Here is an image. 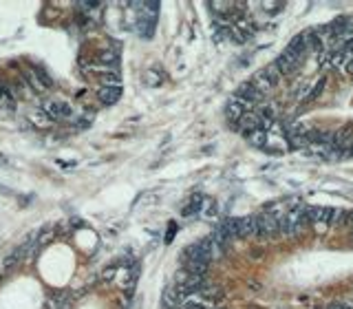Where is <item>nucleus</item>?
Returning <instances> with one entry per match:
<instances>
[{
	"mask_svg": "<svg viewBox=\"0 0 353 309\" xmlns=\"http://www.w3.org/2000/svg\"><path fill=\"white\" fill-rule=\"evenodd\" d=\"M95 62L100 66H113V69H117L119 64V53L113 51V49H106V51H100L95 58Z\"/></svg>",
	"mask_w": 353,
	"mask_h": 309,
	"instance_id": "10",
	"label": "nucleus"
},
{
	"mask_svg": "<svg viewBox=\"0 0 353 309\" xmlns=\"http://www.w3.org/2000/svg\"><path fill=\"white\" fill-rule=\"evenodd\" d=\"M100 80H102V86H121V75H119V71L115 69V71H102L100 73Z\"/></svg>",
	"mask_w": 353,
	"mask_h": 309,
	"instance_id": "12",
	"label": "nucleus"
},
{
	"mask_svg": "<svg viewBox=\"0 0 353 309\" xmlns=\"http://www.w3.org/2000/svg\"><path fill=\"white\" fill-rule=\"evenodd\" d=\"M53 236H56V230H42V234H38V247H45L47 243H51Z\"/></svg>",
	"mask_w": 353,
	"mask_h": 309,
	"instance_id": "18",
	"label": "nucleus"
},
{
	"mask_svg": "<svg viewBox=\"0 0 353 309\" xmlns=\"http://www.w3.org/2000/svg\"><path fill=\"white\" fill-rule=\"evenodd\" d=\"M325 77H322V80H318V84H316V86H314V93H309V100H316V98H318V95L322 93V89H325Z\"/></svg>",
	"mask_w": 353,
	"mask_h": 309,
	"instance_id": "21",
	"label": "nucleus"
},
{
	"mask_svg": "<svg viewBox=\"0 0 353 309\" xmlns=\"http://www.w3.org/2000/svg\"><path fill=\"white\" fill-rule=\"evenodd\" d=\"M174 223H170V228H168V236H166V241H168V243H170V241H172V236H174Z\"/></svg>",
	"mask_w": 353,
	"mask_h": 309,
	"instance_id": "26",
	"label": "nucleus"
},
{
	"mask_svg": "<svg viewBox=\"0 0 353 309\" xmlns=\"http://www.w3.org/2000/svg\"><path fill=\"white\" fill-rule=\"evenodd\" d=\"M265 128H267L265 122L260 119V115L254 113V111L245 113V115H243V117L239 119V130L245 133V135H252L254 130H265Z\"/></svg>",
	"mask_w": 353,
	"mask_h": 309,
	"instance_id": "3",
	"label": "nucleus"
},
{
	"mask_svg": "<svg viewBox=\"0 0 353 309\" xmlns=\"http://www.w3.org/2000/svg\"><path fill=\"white\" fill-rule=\"evenodd\" d=\"M340 53H342V56L346 58V56H353V38H349L342 45V49H340Z\"/></svg>",
	"mask_w": 353,
	"mask_h": 309,
	"instance_id": "22",
	"label": "nucleus"
},
{
	"mask_svg": "<svg viewBox=\"0 0 353 309\" xmlns=\"http://www.w3.org/2000/svg\"><path fill=\"white\" fill-rule=\"evenodd\" d=\"M263 75L267 77V80H270L272 86H276V84L281 82V77H283L281 73H278V69H276L274 64H272V66H267V69H263Z\"/></svg>",
	"mask_w": 353,
	"mask_h": 309,
	"instance_id": "16",
	"label": "nucleus"
},
{
	"mask_svg": "<svg viewBox=\"0 0 353 309\" xmlns=\"http://www.w3.org/2000/svg\"><path fill=\"white\" fill-rule=\"evenodd\" d=\"M281 214H274V212H263L260 216H256L254 223V236L260 241L274 239V236L281 234Z\"/></svg>",
	"mask_w": 353,
	"mask_h": 309,
	"instance_id": "1",
	"label": "nucleus"
},
{
	"mask_svg": "<svg viewBox=\"0 0 353 309\" xmlns=\"http://www.w3.org/2000/svg\"><path fill=\"white\" fill-rule=\"evenodd\" d=\"M144 80H146L148 86H159V84L163 82V75L159 73V69H150V71H146Z\"/></svg>",
	"mask_w": 353,
	"mask_h": 309,
	"instance_id": "14",
	"label": "nucleus"
},
{
	"mask_svg": "<svg viewBox=\"0 0 353 309\" xmlns=\"http://www.w3.org/2000/svg\"><path fill=\"white\" fill-rule=\"evenodd\" d=\"M181 309H205V307L201 305V302H184Z\"/></svg>",
	"mask_w": 353,
	"mask_h": 309,
	"instance_id": "25",
	"label": "nucleus"
},
{
	"mask_svg": "<svg viewBox=\"0 0 353 309\" xmlns=\"http://www.w3.org/2000/svg\"><path fill=\"white\" fill-rule=\"evenodd\" d=\"M33 73H35V77H38V80H40V84H42V86H45V89H51V86H53V80H51V77L47 75V71H42V69H35Z\"/></svg>",
	"mask_w": 353,
	"mask_h": 309,
	"instance_id": "19",
	"label": "nucleus"
},
{
	"mask_svg": "<svg viewBox=\"0 0 353 309\" xmlns=\"http://www.w3.org/2000/svg\"><path fill=\"white\" fill-rule=\"evenodd\" d=\"M121 98V86H102L100 91H97V100L102 102V104L111 106L115 104Z\"/></svg>",
	"mask_w": 353,
	"mask_h": 309,
	"instance_id": "8",
	"label": "nucleus"
},
{
	"mask_svg": "<svg viewBox=\"0 0 353 309\" xmlns=\"http://www.w3.org/2000/svg\"><path fill=\"white\" fill-rule=\"evenodd\" d=\"M344 226H351L353 228V212H346V223Z\"/></svg>",
	"mask_w": 353,
	"mask_h": 309,
	"instance_id": "28",
	"label": "nucleus"
},
{
	"mask_svg": "<svg viewBox=\"0 0 353 309\" xmlns=\"http://www.w3.org/2000/svg\"><path fill=\"white\" fill-rule=\"evenodd\" d=\"M27 252H29V247H24V245L16 247V250L3 260V270H16L18 265H22V260H24V256H27Z\"/></svg>",
	"mask_w": 353,
	"mask_h": 309,
	"instance_id": "9",
	"label": "nucleus"
},
{
	"mask_svg": "<svg viewBox=\"0 0 353 309\" xmlns=\"http://www.w3.org/2000/svg\"><path fill=\"white\" fill-rule=\"evenodd\" d=\"M201 296H203V298L205 300H216L218 298V296H221V289H218V287H214V285H205V287L203 289H201Z\"/></svg>",
	"mask_w": 353,
	"mask_h": 309,
	"instance_id": "17",
	"label": "nucleus"
},
{
	"mask_svg": "<svg viewBox=\"0 0 353 309\" xmlns=\"http://www.w3.org/2000/svg\"><path fill=\"white\" fill-rule=\"evenodd\" d=\"M346 73H349V75L353 77V58L349 60V62H346Z\"/></svg>",
	"mask_w": 353,
	"mask_h": 309,
	"instance_id": "27",
	"label": "nucleus"
},
{
	"mask_svg": "<svg viewBox=\"0 0 353 309\" xmlns=\"http://www.w3.org/2000/svg\"><path fill=\"white\" fill-rule=\"evenodd\" d=\"M247 137L254 146H265V130H254L252 135H247Z\"/></svg>",
	"mask_w": 353,
	"mask_h": 309,
	"instance_id": "20",
	"label": "nucleus"
},
{
	"mask_svg": "<svg viewBox=\"0 0 353 309\" xmlns=\"http://www.w3.org/2000/svg\"><path fill=\"white\" fill-rule=\"evenodd\" d=\"M115 274H117V265H111V268H106V270H104L102 278H104V281H113Z\"/></svg>",
	"mask_w": 353,
	"mask_h": 309,
	"instance_id": "23",
	"label": "nucleus"
},
{
	"mask_svg": "<svg viewBox=\"0 0 353 309\" xmlns=\"http://www.w3.org/2000/svg\"><path fill=\"white\" fill-rule=\"evenodd\" d=\"M331 146L338 150L340 155H344L346 150H349L351 146H353V130L351 128H340V130H336L333 133V142H331Z\"/></svg>",
	"mask_w": 353,
	"mask_h": 309,
	"instance_id": "5",
	"label": "nucleus"
},
{
	"mask_svg": "<svg viewBox=\"0 0 353 309\" xmlns=\"http://www.w3.org/2000/svg\"><path fill=\"white\" fill-rule=\"evenodd\" d=\"M351 241H353V234H351Z\"/></svg>",
	"mask_w": 353,
	"mask_h": 309,
	"instance_id": "29",
	"label": "nucleus"
},
{
	"mask_svg": "<svg viewBox=\"0 0 353 309\" xmlns=\"http://www.w3.org/2000/svg\"><path fill=\"white\" fill-rule=\"evenodd\" d=\"M274 66L278 69V73L281 75H294V71L298 69V64L296 62H291V60L287 56H281V58H276V62H274Z\"/></svg>",
	"mask_w": 353,
	"mask_h": 309,
	"instance_id": "11",
	"label": "nucleus"
},
{
	"mask_svg": "<svg viewBox=\"0 0 353 309\" xmlns=\"http://www.w3.org/2000/svg\"><path fill=\"white\" fill-rule=\"evenodd\" d=\"M302 226H305V214H302V210H294L281 219V234L296 236V234H300Z\"/></svg>",
	"mask_w": 353,
	"mask_h": 309,
	"instance_id": "2",
	"label": "nucleus"
},
{
	"mask_svg": "<svg viewBox=\"0 0 353 309\" xmlns=\"http://www.w3.org/2000/svg\"><path fill=\"white\" fill-rule=\"evenodd\" d=\"M71 305H73L71 296H64V298H60V300H58V305H56V309H71Z\"/></svg>",
	"mask_w": 353,
	"mask_h": 309,
	"instance_id": "24",
	"label": "nucleus"
},
{
	"mask_svg": "<svg viewBox=\"0 0 353 309\" xmlns=\"http://www.w3.org/2000/svg\"><path fill=\"white\" fill-rule=\"evenodd\" d=\"M45 113L49 115L51 119H66L73 115V108L66 104V102H58V100H51L45 104Z\"/></svg>",
	"mask_w": 353,
	"mask_h": 309,
	"instance_id": "4",
	"label": "nucleus"
},
{
	"mask_svg": "<svg viewBox=\"0 0 353 309\" xmlns=\"http://www.w3.org/2000/svg\"><path fill=\"white\" fill-rule=\"evenodd\" d=\"M201 208H203V197L201 195H194L190 201H188L186 205H184V210H181V214L184 216H194L197 212H201Z\"/></svg>",
	"mask_w": 353,
	"mask_h": 309,
	"instance_id": "13",
	"label": "nucleus"
},
{
	"mask_svg": "<svg viewBox=\"0 0 353 309\" xmlns=\"http://www.w3.org/2000/svg\"><path fill=\"white\" fill-rule=\"evenodd\" d=\"M252 111V104H247L245 100H241V98H232L228 102V108H225V113H228V117L230 119H234V122H239V119L243 117L245 113Z\"/></svg>",
	"mask_w": 353,
	"mask_h": 309,
	"instance_id": "7",
	"label": "nucleus"
},
{
	"mask_svg": "<svg viewBox=\"0 0 353 309\" xmlns=\"http://www.w3.org/2000/svg\"><path fill=\"white\" fill-rule=\"evenodd\" d=\"M236 98L245 100L247 104H258V102H265V93H260L252 82H245L239 86V91H236Z\"/></svg>",
	"mask_w": 353,
	"mask_h": 309,
	"instance_id": "6",
	"label": "nucleus"
},
{
	"mask_svg": "<svg viewBox=\"0 0 353 309\" xmlns=\"http://www.w3.org/2000/svg\"><path fill=\"white\" fill-rule=\"evenodd\" d=\"M24 84H29V86H31V89L35 91V93H45V91H47V89L40 84L38 77H35L33 71H29V73H24Z\"/></svg>",
	"mask_w": 353,
	"mask_h": 309,
	"instance_id": "15",
	"label": "nucleus"
}]
</instances>
